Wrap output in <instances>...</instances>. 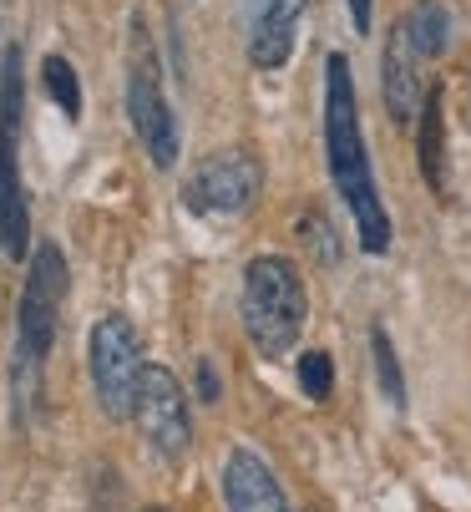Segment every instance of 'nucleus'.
I'll return each instance as SVG.
<instances>
[{
	"instance_id": "nucleus-19",
	"label": "nucleus",
	"mask_w": 471,
	"mask_h": 512,
	"mask_svg": "<svg viewBox=\"0 0 471 512\" xmlns=\"http://www.w3.org/2000/svg\"><path fill=\"white\" fill-rule=\"evenodd\" d=\"M218 391H223V386H218L213 360H198V396H203V401H218Z\"/></svg>"
},
{
	"instance_id": "nucleus-11",
	"label": "nucleus",
	"mask_w": 471,
	"mask_h": 512,
	"mask_svg": "<svg viewBox=\"0 0 471 512\" xmlns=\"http://www.w3.org/2000/svg\"><path fill=\"white\" fill-rule=\"evenodd\" d=\"M380 92H385V107H390V117H396L401 127L421 117L426 92H431V87L421 82V56H416V46L406 41L401 26L390 31L385 56H380Z\"/></svg>"
},
{
	"instance_id": "nucleus-17",
	"label": "nucleus",
	"mask_w": 471,
	"mask_h": 512,
	"mask_svg": "<svg viewBox=\"0 0 471 512\" xmlns=\"http://www.w3.org/2000/svg\"><path fill=\"white\" fill-rule=\"evenodd\" d=\"M299 234H304V244L320 249L325 264L340 259V244H335V229H330V218H325V213H304V218H299Z\"/></svg>"
},
{
	"instance_id": "nucleus-18",
	"label": "nucleus",
	"mask_w": 471,
	"mask_h": 512,
	"mask_svg": "<svg viewBox=\"0 0 471 512\" xmlns=\"http://www.w3.org/2000/svg\"><path fill=\"white\" fill-rule=\"evenodd\" d=\"M345 11H350V26L365 36V31H370V21H375V0H345Z\"/></svg>"
},
{
	"instance_id": "nucleus-16",
	"label": "nucleus",
	"mask_w": 471,
	"mask_h": 512,
	"mask_svg": "<svg viewBox=\"0 0 471 512\" xmlns=\"http://www.w3.org/2000/svg\"><path fill=\"white\" fill-rule=\"evenodd\" d=\"M299 391L309 401H330V391H335V360H330V350H304L299 355Z\"/></svg>"
},
{
	"instance_id": "nucleus-8",
	"label": "nucleus",
	"mask_w": 471,
	"mask_h": 512,
	"mask_svg": "<svg viewBox=\"0 0 471 512\" xmlns=\"http://www.w3.org/2000/svg\"><path fill=\"white\" fill-rule=\"evenodd\" d=\"M132 421L137 431L147 436V447L157 457H188L193 447V416H188V391L178 386V376L168 365H147L142 381H137V396H132Z\"/></svg>"
},
{
	"instance_id": "nucleus-2",
	"label": "nucleus",
	"mask_w": 471,
	"mask_h": 512,
	"mask_svg": "<svg viewBox=\"0 0 471 512\" xmlns=\"http://www.w3.org/2000/svg\"><path fill=\"white\" fill-rule=\"evenodd\" d=\"M309 315L304 274L284 254H259L244 269V335L264 360H279L299 345Z\"/></svg>"
},
{
	"instance_id": "nucleus-6",
	"label": "nucleus",
	"mask_w": 471,
	"mask_h": 512,
	"mask_svg": "<svg viewBox=\"0 0 471 512\" xmlns=\"http://www.w3.org/2000/svg\"><path fill=\"white\" fill-rule=\"evenodd\" d=\"M87 365H92L97 406L107 416H132V396H137V381L147 371V360H142V340H137L127 315H102L92 325Z\"/></svg>"
},
{
	"instance_id": "nucleus-10",
	"label": "nucleus",
	"mask_w": 471,
	"mask_h": 512,
	"mask_svg": "<svg viewBox=\"0 0 471 512\" xmlns=\"http://www.w3.org/2000/svg\"><path fill=\"white\" fill-rule=\"evenodd\" d=\"M223 502H228V512H289L279 477L249 447H233L223 457Z\"/></svg>"
},
{
	"instance_id": "nucleus-4",
	"label": "nucleus",
	"mask_w": 471,
	"mask_h": 512,
	"mask_svg": "<svg viewBox=\"0 0 471 512\" xmlns=\"http://www.w3.org/2000/svg\"><path fill=\"white\" fill-rule=\"evenodd\" d=\"M127 117H132V132L147 148L152 168L168 173L183 153V132H178V117L163 97V71H157L152 41L137 21H132V66H127Z\"/></svg>"
},
{
	"instance_id": "nucleus-20",
	"label": "nucleus",
	"mask_w": 471,
	"mask_h": 512,
	"mask_svg": "<svg viewBox=\"0 0 471 512\" xmlns=\"http://www.w3.org/2000/svg\"><path fill=\"white\" fill-rule=\"evenodd\" d=\"M147 512H163V507H147Z\"/></svg>"
},
{
	"instance_id": "nucleus-13",
	"label": "nucleus",
	"mask_w": 471,
	"mask_h": 512,
	"mask_svg": "<svg viewBox=\"0 0 471 512\" xmlns=\"http://www.w3.org/2000/svg\"><path fill=\"white\" fill-rule=\"evenodd\" d=\"M401 31H406V41L416 46V56H421V61H436V56L446 51L451 16H446L441 0H416V6L406 11V21H401Z\"/></svg>"
},
{
	"instance_id": "nucleus-9",
	"label": "nucleus",
	"mask_w": 471,
	"mask_h": 512,
	"mask_svg": "<svg viewBox=\"0 0 471 512\" xmlns=\"http://www.w3.org/2000/svg\"><path fill=\"white\" fill-rule=\"evenodd\" d=\"M309 11V0H244L249 21V61L259 71H279L294 56L299 16Z\"/></svg>"
},
{
	"instance_id": "nucleus-12",
	"label": "nucleus",
	"mask_w": 471,
	"mask_h": 512,
	"mask_svg": "<svg viewBox=\"0 0 471 512\" xmlns=\"http://www.w3.org/2000/svg\"><path fill=\"white\" fill-rule=\"evenodd\" d=\"M421 178L441 193L446 188V92L431 87L421 107Z\"/></svg>"
},
{
	"instance_id": "nucleus-3",
	"label": "nucleus",
	"mask_w": 471,
	"mask_h": 512,
	"mask_svg": "<svg viewBox=\"0 0 471 512\" xmlns=\"http://www.w3.org/2000/svg\"><path fill=\"white\" fill-rule=\"evenodd\" d=\"M21 46L0 61V249L6 259H26L31 244V208H26V183H21Z\"/></svg>"
},
{
	"instance_id": "nucleus-1",
	"label": "nucleus",
	"mask_w": 471,
	"mask_h": 512,
	"mask_svg": "<svg viewBox=\"0 0 471 512\" xmlns=\"http://www.w3.org/2000/svg\"><path fill=\"white\" fill-rule=\"evenodd\" d=\"M325 163H330V183H335L340 203L355 218L360 249L365 254H385L396 234H390V213L380 203L375 168H370V153H365L355 77H350V61L340 51L325 56Z\"/></svg>"
},
{
	"instance_id": "nucleus-14",
	"label": "nucleus",
	"mask_w": 471,
	"mask_h": 512,
	"mask_svg": "<svg viewBox=\"0 0 471 512\" xmlns=\"http://www.w3.org/2000/svg\"><path fill=\"white\" fill-rule=\"evenodd\" d=\"M370 355H375V376H380L385 401L396 406V411H406V376H401V355H396V340H390V330H385V325H375V330H370Z\"/></svg>"
},
{
	"instance_id": "nucleus-15",
	"label": "nucleus",
	"mask_w": 471,
	"mask_h": 512,
	"mask_svg": "<svg viewBox=\"0 0 471 512\" xmlns=\"http://www.w3.org/2000/svg\"><path fill=\"white\" fill-rule=\"evenodd\" d=\"M41 82H46L51 102H56L71 122L82 117V82H76V66H71L66 56H46V61H41Z\"/></svg>"
},
{
	"instance_id": "nucleus-7",
	"label": "nucleus",
	"mask_w": 471,
	"mask_h": 512,
	"mask_svg": "<svg viewBox=\"0 0 471 512\" xmlns=\"http://www.w3.org/2000/svg\"><path fill=\"white\" fill-rule=\"evenodd\" d=\"M264 188V163L244 148H228V153H213L203 158L188 183H183V208L198 213V218H239L254 208Z\"/></svg>"
},
{
	"instance_id": "nucleus-5",
	"label": "nucleus",
	"mask_w": 471,
	"mask_h": 512,
	"mask_svg": "<svg viewBox=\"0 0 471 512\" xmlns=\"http://www.w3.org/2000/svg\"><path fill=\"white\" fill-rule=\"evenodd\" d=\"M66 254L46 239L31 249V264H26V284H21V305H16V340H21V360L36 365L51 355L56 345V325H61V305H66Z\"/></svg>"
}]
</instances>
